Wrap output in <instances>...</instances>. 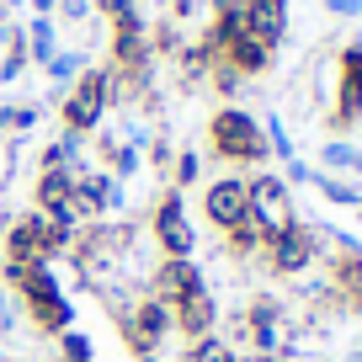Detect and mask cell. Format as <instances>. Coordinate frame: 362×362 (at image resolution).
I'll list each match as a JSON object with an SVG mask.
<instances>
[{
	"instance_id": "cell-1",
	"label": "cell",
	"mask_w": 362,
	"mask_h": 362,
	"mask_svg": "<svg viewBox=\"0 0 362 362\" xmlns=\"http://www.w3.org/2000/svg\"><path fill=\"white\" fill-rule=\"evenodd\" d=\"M203 155L245 176V170H261L272 160V144H267V128H261V117L250 107L218 102L203 123Z\"/></svg>"
},
{
	"instance_id": "cell-2",
	"label": "cell",
	"mask_w": 362,
	"mask_h": 362,
	"mask_svg": "<svg viewBox=\"0 0 362 362\" xmlns=\"http://www.w3.org/2000/svg\"><path fill=\"white\" fill-rule=\"evenodd\" d=\"M59 128L64 134H80V139H90L96 128H107V117L117 112V75H112V64H86L80 69V80L59 96Z\"/></svg>"
},
{
	"instance_id": "cell-3",
	"label": "cell",
	"mask_w": 362,
	"mask_h": 362,
	"mask_svg": "<svg viewBox=\"0 0 362 362\" xmlns=\"http://www.w3.org/2000/svg\"><path fill=\"white\" fill-rule=\"evenodd\" d=\"M112 325H117V341L128 346L134 362L149 357V351H165V357H170V346H181V341H176V320H170V304H160V298H149V293H139L123 315H112Z\"/></svg>"
},
{
	"instance_id": "cell-4",
	"label": "cell",
	"mask_w": 362,
	"mask_h": 362,
	"mask_svg": "<svg viewBox=\"0 0 362 362\" xmlns=\"http://www.w3.org/2000/svg\"><path fill=\"white\" fill-rule=\"evenodd\" d=\"M320 256H325V245H320V229L309 224L304 214H298L293 224H283L277 235L267 240V250H261L256 267L267 272L272 283H283V277H309V272L320 267Z\"/></svg>"
},
{
	"instance_id": "cell-5",
	"label": "cell",
	"mask_w": 362,
	"mask_h": 362,
	"mask_svg": "<svg viewBox=\"0 0 362 362\" xmlns=\"http://www.w3.org/2000/svg\"><path fill=\"white\" fill-rule=\"evenodd\" d=\"M144 235L155 245V256H197V218L187 208V192L165 187L144 214Z\"/></svg>"
},
{
	"instance_id": "cell-6",
	"label": "cell",
	"mask_w": 362,
	"mask_h": 362,
	"mask_svg": "<svg viewBox=\"0 0 362 362\" xmlns=\"http://www.w3.org/2000/svg\"><path fill=\"white\" fill-rule=\"evenodd\" d=\"M197 214H203V224L214 229V235H229L235 224H245L250 218V187L240 170H218V176H208L203 187H197Z\"/></svg>"
},
{
	"instance_id": "cell-7",
	"label": "cell",
	"mask_w": 362,
	"mask_h": 362,
	"mask_svg": "<svg viewBox=\"0 0 362 362\" xmlns=\"http://www.w3.org/2000/svg\"><path fill=\"white\" fill-rule=\"evenodd\" d=\"M245 187H250V224H261L267 235H277L283 224L298 218V203H293V187L283 181V170H245Z\"/></svg>"
},
{
	"instance_id": "cell-8",
	"label": "cell",
	"mask_w": 362,
	"mask_h": 362,
	"mask_svg": "<svg viewBox=\"0 0 362 362\" xmlns=\"http://www.w3.org/2000/svg\"><path fill=\"white\" fill-rule=\"evenodd\" d=\"M197 288H208V272L197 256H160L155 267H149L144 277V293L160 298V304H181L187 293H197Z\"/></svg>"
},
{
	"instance_id": "cell-9",
	"label": "cell",
	"mask_w": 362,
	"mask_h": 362,
	"mask_svg": "<svg viewBox=\"0 0 362 362\" xmlns=\"http://www.w3.org/2000/svg\"><path fill=\"white\" fill-rule=\"evenodd\" d=\"M170 320H176V341L192 346V341H203V336H218L224 304H218L214 288H197V293H187L181 304H170Z\"/></svg>"
},
{
	"instance_id": "cell-10",
	"label": "cell",
	"mask_w": 362,
	"mask_h": 362,
	"mask_svg": "<svg viewBox=\"0 0 362 362\" xmlns=\"http://www.w3.org/2000/svg\"><path fill=\"white\" fill-rule=\"evenodd\" d=\"M0 261H54L37 229V208H16L0 218Z\"/></svg>"
},
{
	"instance_id": "cell-11",
	"label": "cell",
	"mask_w": 362,
	"mask_h": 362,
	"mask_svg": "<svg viewBox=\"0 0 362 362\" xmlns=\"http://www.w3.org/2000/svg\"><path fill=\"white\" fill-rule=\"evenodd\" d=\"M22 325L33 330V336H43V341L64 336V330L75 325V298H69V293H43V298H27V304H22Z\"/></svg>"
},
{
	"instance_id": "cell-12",
	"label": "cell",
	"mask_w": 362,
	"mask_h": 362,
	"mask_svg": "<svg viewBox=\"0 0 362 362\" xmlns=\"http://www.w3.org/2000/svg\"><path fill=\"white\" fill-rule=\"evenodd\" d=\"M218 59H224L240 80H261V75H272V64H277V48H267L261 37H250L245 27H240V33L224 43V54H218Z\"/></svg>"
},
{
	"instance_id": "cell-13",
	"label": "cell",
	"mask_w": 362,
	"mask_h": 362,
	"mask_svg": "<svg viewBox=\"0 0 362 362\" xmlns=\"http://www.w3.org/2000/svg\"><path fill=\"white\" fill-rule=\"evenodd\" d=\"M245 33L267 48L288 43V0H245Z\"/></svg>"
},
{
	"instance_id": "cell-14",
	"label": "cell",
	"mask_w": 362,
	"mask_h": 362,
	"mask_svg": "<svg viewBox=\"0 0 362 362\" xmlns=\"http://www.w3.org/2000/svg\"><path fill=\"white\" fill-rule=\"evenodd\" d=\"M267 240H272L267 229L245 218V224H235L229 235H218V256H224L229 267H256V261H261V250H267Z\"/></svg>"
},
{
	"instance_id": "cell-15",
	"label": "cell",
	"mask_w": 362,
	"mask_h": 362,
	"mask_svg": "<svg viewBox=\"0 0 362 362\" xmlns=\"http://www.w3.org/2000/svg\"><path fill=\"white\" fill-rule=\"evenodd\" d=\"M22 27H27V64L43 69L48 59L64 48V33H59L54 16H22Z\"/></svg>"
},
{
	"instance_id": "cell-16",
	"label": "cell",
	"mask_w": 362,
	"mask_h": 362,
	"mask_svg": "<svg viewBox=\"0 0 362 362\" xmlns=\"http://www.w3.org/2000/svg\"><path fill=\"white\" fill-rule=\"evenodd\" d=\"M69 192H75V170H37L33 176V208H43V214H64Z\"/></svg>"
},
{
	"instance_id": "cell-17",
	"label": "cell",
	"mask_w": 362,
	"mask_h": 362,
	"mask_svg": "<svg viewBox=\"0 0 362 362\" xmlns=\"http://www.w3.org/2000/svg\"><path fill=\"white\" fill-rule=\"evenodd\" d=\"M320 192V203H330V208H362V181H351V176H330V170H315V181H309Z\"/></svg>"
},
{
	"instance_id": "cell-18",
	"label": "cell",
	"mask_w": 362,
	"mask_h": 362,
	"mask_svg": "<svg viewBox=\"0 0 362 362\" xmlns=\"http://www.w3.org/2000/svg\"><path fill=\"white\" fill-rule=\"evenodd\" d=\"M86 64H90L86 48H80V43H64V48H59V54L43 64V75L54 80V90H69V86L80 80V69H86Z\"/></svg>"
},
{
	"instance_id": "cell-19",
	"label": "cell",
	"mask_w": 362,
	"mask_h": 362,
	"mask_svg": "<svg viewBox=\"0 0 362 362\" xmlns=\"http://www.w3.org/2000/svg\"><path fill=\"white\" fill-rule=\"evenodd\" d=\"M181 48H187V27H181V22H170V16L149 22V54H155L160 64H170Z\"/></svg>"
},
{
	"instance_id": "cell-20",
	"label": "cell",
	"mask_w": 362,
	"mask_h": 362,
	"mask_svg": "<svg viewBox=\"0 0 362 362\" xmlns=\"http://www.w3.org/2000/svg\"><path fill=\"white\" fill-rule=\"evenodd\" d=\"M203 181H208V155L176 149V160H170V187H176V192H192V187H203Z\"/></svg>"
},
{
	"instance_id": "cell-21",
	"label": "cell",
	"mask_w": 362,
	"mask_h": 362,
	"mask_svg": "<svg viewBox=\"0 0 362 362\" xmlns=\"http://www.w3.org/2000/svg\"><path fill=\"white\" fill-rule=\"evenodd\" d=\"M54 362H96V336L69 325L64 336H54Z\"/></svg>"
},
{
	"instance_id": "cell-22",
	"label": "cell",
	"mask_w": 362,
	"mask_h": 362,
	"mask_svg": "<svg viewBox=\"0 0 362 362\" xmlns=\"http://www.w3.org/2000/svg\"><path fill=\"white\" fill-rule=\"evenodd\" d=\"M176 362H240V351L224 336H203L192 346H176Z\"/></svg>"
},
{
	"instance_id": "cell-23",
	"label": "cell",
	"mask_w": 362,
	"mask_h": 362,
	"mask_svg": "<svg viewBox=\"0 0 362 362\" xmlns=\"http://www.w3.org/2000/svg\"><path fill=\"white\" fill-rule=\"evenodd\" d=\"M170 160H176V144H170L165 128H155V134H149V144H144V165L155 170V176H170Z\"/></svg>"
},
{
	"instance_id": "cell-24",
	"label": "cell",
	"mask_w": 362,
	"mask_h": 362,
	"mask_svg": "<svg viewBox=\"0 0 362 362\" xmlns=\"http://www.w3.org/2000/svg\"><path fill=\"white\" fill-rule=\"evenodd\" d=\"M208 86L218 90V102H240V90H245V80H240L235 69L224 64V59H214V69H208Z\"/></svg>"
},
{
	"instance_id": "cell-25",
	"label": "cell",
	"mask_w": 362,
	"mask_h": 362,
	"mask_svg": "<svg viewBox=\"0 0 362 362\" xmlns=\"http://www.w3.org/2000/svg\"><path fill=\"white\" fill-rule=\"evenodd\" d=\"M336 80L341 86H362V37L336 54Z\"/></svg>"
},
{
	"instance_id": "cell-26",
	"label": "cell",
	"mask_w": 362,
	"mask_h": 362,
	"mask_svg": "<svg viewBox=\"0 0 362 362\" xmlns=\"http://www.w3.org/2000/svg\"><path fill=\"white\" fill-rule=\"evenodd\" d=\"M16 336H22V304L0 288V341H16Z\"/></svg>"
},
{
	"instance_id": "cell-27",
	"label": "cell",
	"mask_w": 362,
	"mask_h": 362,
	"mask_svg": "<svg viewBox=\"0 0 362 362\" xmlns=\"http://www.w3.org/2000/svg\"><path fill=\"white\" fill-rule=\"evenodd\" d=\"M90 16H96V11H90V0H59V6H54V22L59 27H86Z\"/></svg>"
},
{
	"instance_id": "cell-28",
	"label": "cell",
	"mask_w": 362,
	"mask_h": 362,
	"mask_svg": "<svg viewBox=\"0 0 362 362\" xmlns=\"http://www.w3.org/2000/svg\"><path fill=\"white\" fill-rule=\"evenodd\" d=\"M37 123H43V102H16V107H11V134L27 139Z\"/></svg>"
},
{
	"instance_id": "cell-29",
	"label": "cell",
	"mask_w": 362,
	"mask_h": 362,
	"mask_svg": "<svg viewBox=\"0 0 362 362\" xmlns=\"http://www.w3.org/2000/svg\"><path fill=\"white\" fill-rule=\"evenodd\" d=\"M203 6H208V0H170V22H181V27H187V22H192V16H203Z\"/></svg>"
},
{
	"instance_id": "cell-30",
	"label": "cell",
	"mask_w": 362,
	"mask_h": 362,
	"mask_svg": "<svg viewBox=\"0 0 362 362\" xmlns=\"http://www.w3.org/2000/svg\"><path fill=\"white\" fill-rule=\"evenodd\" d=\"M330 16H362V0H325Z\"/></svg>"
},
{
	"instance_id": "cell-31",
	"label": "cell",
	"mask_w": 362,
	"mask_h": 362,
	"mask_svg": "<svg viewBox=\"0 0 362 362\" xmlns=\"http://www.w3.org/2000/svg\"><path fill=\"white\" fill-rule=\"evenodd\" d=\"M59 0H27V16H54Z\"/></svg>"
},
{
	"instance_id": "cell-32",
	"label": "cell",
	"mask_w": 362,
	"mask_h": 362,
	"mask_svg": "<svg viewBox=\"0 0 362 362\" xmlns=\"http://www.w3.org/2000/svg\"><path fill=\"white\" fill-rule=\"evenodd\" d=\"M11 107L16 102H0V139H11Z\"/></svg>"
},
{
	"instance_id": "cell-33",
	"label": "cell",
	"mask_w": 362,
	"mask_h": 362,
	"mask_svg": "<svg viewBox=\"0 0 362 362\" xmlns=\"http://www.w3.org/2000/svg\"><path fill=\"white\" fill-rule=\"evenodd\" d=\"M0 22H11V11H6V0H0Z\"/></svg>"
},
{
	"instance_id": "cell-34",
	"label": "cell",
	"mask_w": 362,
	"mask_h": 362,
	"mask_svg": "<svg viewBox=\"0 0 362 362\" xmlns=\"http://www.w3.org/2000/svg\"><path fill=\"white\" fill-rule=\"evenodd\" d=\"M134 6H144V0H134Z\"/></svg>"
},
{
	"instance_id": "cell-35",
	"label": "cell",
	"mask_w": 362,
	"mask_h": 362,
	"mask_svg": "<svg viewBox=\"0 0 362 362\" xmlns=\"http://www.w3.org/2000/svg\"><path fill=\"white\" fill-rule=\"evenodd\" d=\"M96 362H102V357H96Z\"/></svg>"
}]
</instances>
